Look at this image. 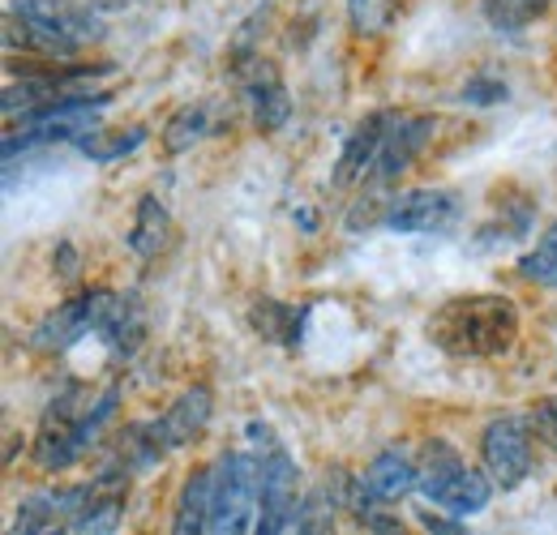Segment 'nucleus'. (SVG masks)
Masks as SVG:
<instances>
[{
    "instance_id": "obj_1",
    "label": "nucleus",
    "mask_w": 557,
    "mask_h": 535,
    "mask_svg": "<svg viewBox=\"0 0 557 535\" xmlns=\"http://www.w3.org/2000/svg\"><path fill=\"white\" fill-rule=\"evenodd\" d=\"M429 343L455 360H493L502 351L515 347L519 338V309L510 296L502 291H472V296H455L442 309H433Z\"/></svg>"
},
{
    "instance_id": "obj_2",
    "label": "nucleus",
    "mask_w": 557,
    "mask_h": 535,
    "mask_svg": "<svg viewBox=\"0 0 557 535\" xmlns=\"http://www.w3.org/2000/svg\"><path fill=\"white\" fill-rule=\"evenodd\" d=\"M9 22L22 26V48L44 61H70L103 35V22L77 0H9Z\"/></svg>"
},
{
    "instance_id": "obj_3",
    "label": "nucleus",
    "mask_w": 557,
    "mask_h": 535,
    "mask_svg": "<svg viewBox=\"0 0 557 535\" xmlns=\"http://www.w3.org/2000/svg\"><path fill=\"white\" fill-rule=\"evenodd\" d=\"M417 468V488L424 493V501H433L437 510H446L455 519H472V514H481L493 501L497 484L488 475H481L476 468H468L450 441H424Z\"/></svg>"
},
{
    "instance_id": "obj_4",
    "label": "nucleus",
    "mask_w": 557,
    "mask_h": 535,
    "mask_svg": "<svg viewBox=\"0 0 557 535\" xmlns=\"http://www.w3.org/2000/svg\"><path fill=\"white\" fill-rule=\"evenodd\" d=\"M262 497V459L245 450H227L214 463V493H210V535H245L258 523Z\"/></svg>"
},
{
    "instance_id": "obj_5",
    "label": "nucleus",
    "mask_w": 557,
    "mask_h": 535,
    "mask_svg": "<svg viewBox=\"0 0 557 535\" xmlns=\"http://www.w3.org/2000/svg\"><path fill=\"white\" fill-rule=\"evenodd\" d=\"M481 459L485 475L502 488L515 493L532 471V424L523 415H497L481 433Z\"/></svg>"
},
{
    "instance_id": "obj_6",
    "label": "nucleus",
    "mask_w": 557,
    "mask_h": 535,
    "mask_svg": "<svg viewBox=\"0 0 557 535\" xmlns=\"http://www.w3.org/2000/svg\"><path fill=\"white\" fill-rule=\"evenodd\" d=\"M296 484H300L296 459H292L283 446H267V459H262V497H258L253 535H292L296 514H300V501H305V497H296Z\"/></svg>"
},
{
    "instance_id": "obj_7",
    "label": "nucleus",
    "mask_w": 557,
    "mask_h": 535,
    "mask_svg": "<svg viewBox=\"0 0 557 535\" xmlns=\"http://www.w3.org/2000/svg\"><path fill=\"white\" fill-rule=\"evenodd\" d=\"M455 214H459V198L450 189H404L386 201L382 227L399 236H424V232L450 227Z\"/></svg>"
},
{
    "instance_id": "obj_8",
    "label": "nucleus",
    "mask_w": 557,
    "mask_h": 535,
    "mask_svg": "<svg viewBox=\"0 0 557 535\" xmlns=\"http://www.w3.org/2000/svg\"><path fill=\"white\" fill-rule=\"evenodd\" d=\"M437 134V121L433 116H412V112H391V125L382 137V154L373 163V185H395L412 163L417 154L433 141Z\"/></svg>"
},
{
    "instance_id": "obj_9",
    "label": "nucleus",
    "mask_w": 557,
    "mask_h": 535,
    "mask_svg": "<svg viewBox=\"0 0 557 535\" xmlns=\"http://www.w3.org/2000/svg\"><path fill=\"white\" fill-rule=\"evenodd\" d=\"M103 304H108V291H103V287L73 296V300H65L61 309H52V313L35 326L30 343H35L39 351H65V347H73L77 338H86L90 331H99V313H103Z\"/></svg>"
},
{
    "instance_id": "obj_10",
    "label": "nucleus",
    "mask_w": 557,
    "mask_h": 535,
    "mask_svg": "<svg viewBox=\"0 0 557 535\" xmlns=\"http://www.w3.org/2000/svg\"><path fill=\"white\" fill-rule=\"evenodd\" d=\"M210 411H214V395H210L207 382L185 386L176 399L168 402V411L154 420L163 446H168V450H185V446H194V437L210 424Z\"/></svg>"
},
{
    "instance_id": "obj_11",
    "label": "nucleus",
    "mask_w": 557,
    "mask_h": 535,
    "mask_svg": "<svg viewBox=\"0 0 557 535\" xmlns=\"http://www.w3.org/2000/svg\"><path fill=\"white\" fill-rule=\"evenodd\" d=\"M386 125H391V112H369V116L351 129L348 141H344V154H339V163H335V189H351V185H360V181L373 172V163H377V154H382Z\"/></svg>"
},
{
    "instance_id": "obj_12",
    "label": "nucleus",
    "mask_w": 557,
    "mask_h": 535,
    "mask_svg": "<svg viewBox=\"0 0 557 535\" xmlns=\"http://www.w3.org/2000/svg\"><path fill=\"white\" fill-rule=\"evenodd\" d=\"M245 99H249L253 125L262 134L283 129L287 116H292V95H287V86H283V77L275 73V65H253V73L245 77Z\"/></svg>"
},
{
    "instance_id": "obj_13",
    "label": "nucleus",
    "mask_w": 557,
    "mask_h": 535,
    "mask_svg": "<svg viewBox=\"0 0 557 535\" xmlns=\"http://www.w3.org/2000/svg\"><path fill=\"white\" fill-rule=\"evenodd\" d=\"M364 488L377 497V501H399V497H408L412 488H417V480H420V468H417V459L404 450V446H386L382 455H373V463L364 468Z\"/></svg>"
},
{
    "instance_id": "obj_14",
    "label": "nucleus",
    "mask_w": 557,
    "mask_h": 535,
    "mask_svg": "<svg viewBox=\"0 0 557 535\" xmlns=\"http://www.w3.org/2000/svg\"><path fill=\"white\" fill-rule=\"evenodd\" d=\"M112 351L121 356H134L141 343H146V313H141L138 296H121V291H108V304L99 313V331Z\"/></svg>"
},
{
    "instance_id": "obj_15",
    "label": "nucleus",
    "mask_w": 557,
    "mask_h": 535,
    "mask_svg": "<svg viewBox=\"0 0 557 535\" xmlns=\"http://www.w3.org/2000/svg\"><path fill=\"white\" fill-rule=\"evenodd\" d=\"M210 493H214V468H198L185 475L176 510H172V535L210 532Z\"/></svg>"
},
{
    "instance_id": "obj_16",
    "label": "nucleus",
    "mask_w": 557,
    "mask_h": 535,
    "mask_svg": "<svg viewBox=\"0 0 557 535\" xmlns=\"http://www.w3.org/2000/svg\"><path fill=\"white\" fill-rule=\"evenodd\" d=\"M168 240H172V219H168V206L154 198V194H146V198L138 201L134 227H129V249L138 253L141 262H150V258H159V253L168 249Z\"/></svg>"
},
{
    "instance_id": "obj_17",
    "label": "nucleus",
    "mask_w": 557,
    "mask_h": 535,
    "mask_svg": "<svg viewBox=\"0 0 557 535\" xmlns=\"http://www.w3.org/2000/svg\"><path fill=\"white\" fill-rule=\"evenodd\" d=\"M207 134H210V108L207 103H185L163 125V150L168 154H185V150H194Z\"/></svg>"
},
{
    "instance_id": "obj_18",
    "label": "nucleus",
    "mask_w": 557,
    "mask_h": 535,
    "mask_svg": "<svg viewBox=\"0 0 557 535\" xmlns=\"http://www.w3.org/2000/svg\"><path fill=\"white\" fill-rule=\"evenodd\" d=\"M481 13L497 35H519L549 13V0H481Z\"/></svg>"
},
{
    "instance_id": "obj_19",
    "label": "nucleus",
    "mask_w": 557,
    "mask_h": 535,
    "mask_svg": "<svg viewBox=\"0 0 557 535\" xmlns=\"http://www.w3.org/2000/svg\"><path fill=\"white\" fill-rule=\"evenodd\" d=\"M163 450H168V446H163L154 420H150V424H129V428L121 433V441H116V459H121L129 471L154 468V463L163 459Z\"/></svg>"
},
{
    "instance_id": "obj_20",
    "label": "nucleus",
    "mask_w": 557,
    "mask_h": 535,
    "mask_svg": "<svg viewBox=\"0 0 557 535\" xmlns=\"http://www.w3.org/2000/svg\"><path fill=\"white\" fill-rule=\"evenodd\" d=\"M141 141H146V129L141 125H129V129H116V134H103V129H90V134H82L73 146L86 154V159H95V163H116V159H125V154H134Z\"/></svg>"
},
{
    "instance_id": "obj_21",
    "label": "nucleus",
    "mask_w": 557,
    "mask_h": 535,
    "mask_svg": "<svg viewBox=\"0 0 557 535\" xmlns=\"http://www.w3.org/2000/svg\"><path fill=\"white\" fill-rule=\"evenodd\" d=\"M249 318H253V331L262 338H271V343H283V347H296V343H300V318H305V313H296L292 304L258 300Z\"/></svg>"
},
{
    "instance_id": "obj_22",
    "label": "nucleus",
    "mask_w": 557,
    "mask_h": 535,
    "mask_svg": "<svg viewBox=\"0 0 557 535\" xmlns=\"http://www.w3.org/2000/svg\"><path fill=\"white\" fill-rule=\"evenodd\" d=\"M399 17V0H348V26L360 39H377Z\"/></svg>"
},
{
    "instance_id": "obj_23",
    "label": "nucleus",
    "mask_w": 557,
    "mask_h": 535,
    "mask_svg": "<svg viewBox=\"0 0 557 535\" xmlns=\"http://www.w3.org/2000/svg\"><path fill=\"white\" fill-rule=\"evenodd\" d=\"M335 506H339V501L331 497V488H326V484H322V488H313V493H305L292 535H335Z\"/></svg>"
},
{
    "instance_id": "obj_24",
    "label": "nucleus",
    "mask_w": 557,
    "mask_h": 535,
    "mask_svg": "<svg viewBox=\"0 0 557 535\" xmlns=\"http://www.w3.org/2000/svg\"><path fill=\"white\" fill-rule=\"evenodd\" d=\"M519 274L536 287H557V223L545 227V236L536 240V249H528L519 258Z\"/></svg>"
},
{
    "instance_id": "obj_25",
    "label": "nucleus",
    "mask_w": 557,
    "mask_h": 535,
    "mask_svg": "<svg viewBox=\"0 0 557 535\" xmlns=\"http://www.w3.org/2000/svg\"><path fill=\"white\" fill-rule=\"evenodd\" d=\"M463 99H468V103H476V108H497V103H506V82L476 73V77L463 86Z\"/></svg>"
},
{
    "instance_id": "obj_26",
    "label": "nucleus",
    "mask_w": 557,
    "mask_h": 535,
    "mask_svg": "<svg viewBox=\"0 0 557 535\" xmlns=\"http://www.w3.org/2000/svg\"><path fill=\"white\" fill-rule=\"evenodd\" d=\"M417 519H420V527H424L429 535H468L463 519H455V514H433V510H420Z\"/></svg>"
},
{
    "instance_id": "obj_27",
    "label": "nucleus",
    "mask_w": 557,
    "mask_h": 535,
    "mask_svg": "<svg viewBox=\"0 0 557 535\" xmlns=\"http://www.w3.org/2000/svg\"><path fill=\"white\" fill-rule=\"evenodd\" d=\"M532 420H536V428L545 433V441L557 450V395L554 399H541L532 407Z\"/></svg>"
},
{
    "instance_id": "obj_28",
    "label": "nucleus",
    "mask_w": 557,
    "mask_h": 535,
    "mask_svg": "<svg viewBox=\"0 0 557 535\" xmlns=\"http://www.w3.org/2000/svg\"><path fill=\"white\" fill-rule=\"evenodd\" d=\"M57 270H61V278H73V274H77V253H73V245H61V249H57Z\"/></svg>"
},
{
    "instance_id": "obj_29",
    "label": "nucleus",
    "mask_w": 557,
    "mask_h": 535,
    "mask_svg": "<svg viewBox=\"0 0 557 535\" xmlns=\"http://www.w3.org/2000/svg\"><path fill=\"white\" fill-rule=\"evenodd\" d=\"M39 535H82L77 527H65V523H52L48 532H39Z\"/></svg>"
}]
</instances>
